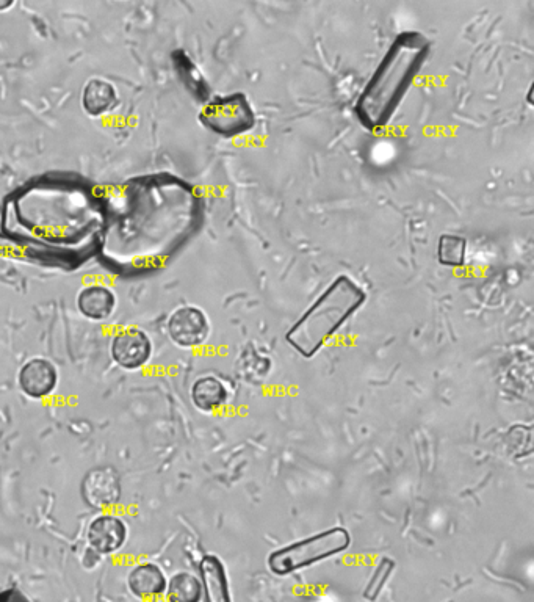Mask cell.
I'll return each instance as SVG.
<instances>
[{
    "mask_svg": "<svg viewBox=\"0 0 534 602\" xmlns=\"http://www.w3.org/2000/svg\"><path fill=\"white\" fill-rule=\"evenodd\" d=\"M430 52L431 41L417 30H406L392 41L354 106L367 131H379L394 118Z\"/></svg>",
    "mask_w": 534,
    "mask_h": 602,
    "instance_id": "obj_1",
    "label": "cell"
},
{
    "mask_svg": "<svg viewBox=\"0 0 534 602\" xmlns=\"http://www.w3.org/2000/svg\"><path fill=\"white\" fill-rule=\"evenodd\" d=\"M367 294L350 276L340 275L318 295L287 331L286 341L304 358H312L362 308Z\"/></svg>",
    "mask_w": 534,
    "mask_h": 602,
    "instance_id": "obj_2",
    "label": "cell"
},
{
    "mask_svg": "<svg viewBox=\"0 0 534 602\" xmlns=\"http://www.w3.org/2000/svg\"><path fill=\"white\" fill-rule=\"evenodd\" d=\"M351 535L343 527L332 529L303 538L295 543L278 549L268 557V568L276 576H289L296 571L304 570L318 562L331 559L350 548Z\"/></svg>",
    "mask_w": 534,
    "mask_h": 602,
    "instance_id": "obj_3",
    "label": "cell"
},
{
    "mask_svg": "<svg viewBox=\"0 0 534 602\" xmlns=\"http://www.w3.org/2000/svg\"><path fill=\"white\" fill-rule=\"evenodd\" d=\"M199 121L218 137L235 138L253 131L257 117L248 96L231 93L210 99L199 113Z\"/></svg>",
    "mask_w": 534,
    "mask_h": 602,
    "instance_id": "obj_4",
    "label": "cell"
},
{
    "mask_svg": "<svg viewBox=\"0 0 534 602\" xmlns=\"http://www.w3.org/2000/svg\"><path fill=\"white\" fill-rule=\"evenodd\" d=\"M80 494L87 507L98 512H109L120 504L123 485L118 469L110 465L96 466L83 476Z\"/></svg>",
    "mask_w": 534,
    "mask_h": 602,
    "instance_id": "obj_5",
    "label": "cell"
},
{
    "mask_svg": "<svg viewBox=\"0 0 534 602\" xmlns=\"http://www.w3.org/2000/svg\"><path fill=\"white\" fill-rule=\"evenodd\" d=\"M166 331L181 349H198L210 336V320L198 306L184 305L171 312Z\"/></svg>",
    "mask_w": 534,
    "mask_h": 602,
    "instance_id": "obj_6",
    "label": "cell"
},
{
    "mask_svg": "<svg viewBox=\"0 0 534 602\" xmlns=\"http://www.w3.org/2000/svg\"><path fill=\"white\" fill-rule=\"evenodd\" d=\"M152 341L146 331L137 327H126L116 331L110 341V356L113 363L124 370H140L151 361Z\"/></svg>",
    "mask_w": 534,
    "mask_h": 602,
    "instance_id": "obj_7",
    "label": "cell"
},
{
    "mask_svg": "<svg viewBox=\"0 0 534 602\" xmlns=\"http://www.w3.org/2000/svg\"><path fill=\"white\" fill-rule=\"evenodd\" d=\"M129 540V526L120 515L102 512L91 519L87 529L88 548L99 555H113Z\"/></svg>",
    "mask_w": 534,
    "mask_h": 602,
    "instance_id": "obj_8",
    "label": "cell"
},
{
    "mask_svg": "<svg viewBox=\"0 0 534 602\" xmlns=\"http://www.w3.org/2000/svg\"><path fill=\"white\" fill-rule=\"evenodd\" d=\"M58 370L47 358L35 356L22 364L18 374V385L24 396L33 400H44L54 394L58 386Z\"/></svg>",
    "mask_w": 534,
    "mask_h": 602,
    "instance_id": "obj_9",
    "label": "cell"
},
{
    "mask_svg": "<svg viewBox=\"0 0 534 602\" xmlns=\"http://www.w3.org/2000/svg\"><path fill=\"white\" fill-rule=\"evenodd\" d=\"M76 306L85 319L91 322H104L113 316L118 306V297L112 287L104 283H91L80 289Z\"/></svg>",
    "mask_w": 534,
    "mask_h": 602,
    "instance_id": "obj_10",
    "label": "cell"
},
{
    "mask_svg": "<svg viewBox=\"0 0 534 602\" xmlns=\"http://www.w3.org/2000/svg\"><path fill=\"white\" fill-rule=\"evenodd\" d=\"M166 584L168 579L165 573L154 562L138 563L127 574V587L130 593L141 601H157L165 596Z\"/></svg>",
    "mask_w": 534,
    "mask_h": 602,
    "instance_id": "obj_11",
    "label": "cell"
},
{
    "mask_svg": "<svg viewBox=\"0 0 534 602\" xmlns=\"http://www.w3.org/2000/svg\"><path fill=\"white\" fill-rule=\"evenodd\" d=\"M198 570L204 602H232L228 573L217 555H204Z\"/></svg>",
    "mask_w": 534,
    "mask_h": 602,
    "instance_id": "obj_12",
    "label": "cell"
},
{
    "mask_svg": "<svg viewBox=\"0 0 534 602\" xmlns=\"http://www.w3.org/2000/svg\"><path fill=\"white\" fill-rule=\"evenodd\" d=\"M120 104V95L110 80H88L82 91V107L90 117H104Z\"/></svg>",
    "mask_w": 534,
    "mask_h": 602,
    "instance_id": "obj_13",
    "label": "cell"
},
{
    "mask_svg": "<svg viewBox=\"0 0 534 602\" xmlns=\"http://www.w3.org/2000/svg\"><path fill=\"white\" fill-rule=\"evenodd\" d=\"M190 397L196 410L212 414L220 411L228 403L229 392L220 378L204 375L193 383Z\"/></svg>",
    "mask_w": 534,
    "mask_h": 602,
    "instance_id": "obj_14",
    "label": "cell"
},
{
    "mask_svg": "<svg viewBox=\"0 0 534 602\" xmlns=\"http://www.w3.org/2000/svg\"><path fill=\"white\" fill-rule=\"evenodd\" d=\"M165 596L168 602H201L203 587L195 574L181 571L168 579Z\"/></svg>",
    "mask_w": 534,
    "mask_h": 602,
    "instance_id": "obj_15",
    "label": "cell"
},
{
    "mask_svg": "<svg viewBox=\"0 0 534 602\" xmlns=\"http://www.w3.org/2000/svg\"><path fill=\"white\" fill-rule=\"evenodd\" d=\"M467 240L458 234H442L437 243V261L444 267H461L466 262Z\"/></svg>",
    "mask_w": 534,
    "mask_h": 602,
    "instance_id": "obj_16",
    "label": "cell"
},
{
    "mask_svg": "<svg viewBox=\"0 0 534 602\" xmlns=\"http://www.w3.org/2000/svg\"><path fill=\"white\" fill-rule=\"evenodd\" d=\"M13 2H11V0H8V2H2V4H0V11H5L8 10V8L13 7Z\"/></svg>",
    "mask_w": 534,
    "mask_h": 602,
    "instance_id": "obj_17",
    "label": "cell"
}]
</instances>
